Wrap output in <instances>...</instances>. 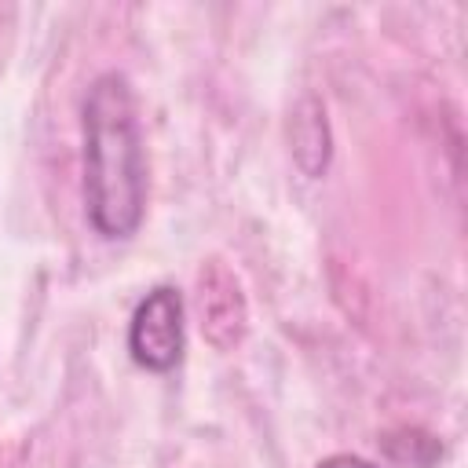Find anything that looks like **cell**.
<instances>
[{
    "mask_svg": "<svg viewBox=\"0 0 468 468\" xmlns=\"http://www.w3.org/2000/svg\"><path fill=\"white\" fill-rule=\"evenodd\" d=\"M194 303H197V325H201L205 344H212L216 351H234L245 340L249 303H245L238 274L219 256H208L197 267Z\"/></svg>",
    "mask_w": 468,
    "mask_h": 468,
    "instance_id": "obj_3",
    "label": "cell"
},
{
    "mask_svg": "<svg viewBox=\"0 0 468 468\" xmlns=\"http://www.w3.org/2000/svg\"><path fill=\"white\" fill-rule=\"evenodd\" d=\"M318 468H377V464L366 457H355V453H333V457L318 461Z\"/></svg>",
    "mask_w": 468,
    "mask_h": 468,
    "instance_id": "obj_5",
    "label": "cell"
},
{
    "mask_svg": "<svg viewBox=\"0 0 468 468\" xmlns=\"http://www.w3.org/2000/svg\"><path fill=\"white\" fill-rule=\"evenodd\" d=\"M289 150L292 161L303 176L318 179L329 168L333 157V135H329V121H325V106L318 95H300V102L289 113Z\"/></svg>",
    "mask_w": 468,
    "mask_h": 468,
    "instance_id": "obj_4",
    "label": "cell"
},
{
    "mask_svg": "<svg viewBox=\"0 0 468 468\" xmlns=\"http://www.w3.org/2000/svg\"><path fill=\"white\" fill-rule=\"evenodd\" d=\"M128 355L150 373H172L183 362V296L176 285L150 289L128 322Z\"/></svg>",
    "mask_w": 468,
    "mask_h": 468,
    "instance_id": "obj_2",
    "label": "cell"
},
{
    "mask_svg": "<svg viewBox=\"0 0 468 468\" xmlns=\"http://www.w3.org/2000/svg\"><path fill=\"white\" fill-rule=\"evenodd\" d=\"M84 132V208L95 234L124 241L146 212V150L132 84L124 73H99L80 106Z\"/></svg>",
    "mask_w": 468,
    "mask_h": 468,
    "instance_id": "obj_1",
    "label": "cell"
}]
</instances>
